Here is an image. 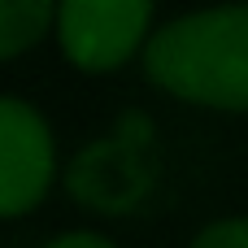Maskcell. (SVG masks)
Segmentation results:
<instances>
[{"mask_svg": "<svg viewBox=\"0 0 248 248\" xmlns=\"http://www.w3.org/2000/svg\"><path fill=\"white\" fill-rule=\"evenodd\" d=\"M140 65L170 100L214 113H248V0L205 4L161 22Z\"/></svg>", "mask_w": 248, "mask_h": 248, "instance_id": "6da1fadb", "label": "cell"}, {"mask_svg": "<svg viewBox=\"0 0 248 248\" xmlns=\"http://www.w3.org/2000/svg\"><path fill=\"white\" fill-rule=\"evenodd\" d=\"M153 9L157 0H61L52 44L78 74H113L144 57Z\"/></svg>", "mask_w": 248, "mask_h": 248, "instance_id": "7a4b0ae2", "label": "cell"}, {"mask_svg": "<svg viewBox=\"0 0 248 248\" xmlns=\"http://www.w3.org/2000/svg\"><path fill=\"white\" fill-rule=\"evenodd\" d=\"M57 183V135L39 105L0 96V218L35 214Z\"/></svg>", "mask_w": 248, "mask_h": 248, "instance_id": "3957f363", "label": "cell"}, {"mask_svg": "<svg viewBox=\"0 0 248 248\" xmlns=\"http://www.w3.org/2000/svg\"><path fill=\"white\" fill-rule=\"evenodd\" d=\"M61 0H0V57L17 61L57 35Z\"/></svg>", "mask_w": 248, "mask_h": 248, "instance_id": "277c9868", "label": "cell"}, {"mask_svg": "<svg viewBox=\"0 0 248 248\" xmlns=\"http://www.w3.org/2000/svg\"><path fill=\"white\" fill-rule=\"evenodd\" d=\"M187 248H248V214H227L205 222L187 240Z\"/></svg>", "mask_w": 248, "mask_h": 248, "instance_id": "5b68a950", "label": "cell"}, {"mask_svg": "<svg viewBox=\"0 0 248 248\" xmlns=\"http://www.w3.org/2000/svg\"><path fill=\"white\" fill-rule=\"evenodd\" d=\"M44 248H118L109 235H100V231H87V227H78V231H61V235H52Z\"/></svg>", "mask_w": 248, "mask_h": 248, "instance_id": "8992f818", "label": "cell"}]
</instances>
